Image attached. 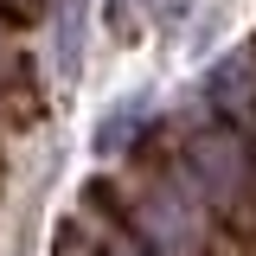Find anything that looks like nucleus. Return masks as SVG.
Instances as JSON below:
<instances>
[{
  "instance_id": "f257e3e1",
  "label": "nucleus",
  "mask_w": 256,
  "mask_h": 256,
  "mask_svg": "<svg viewBox=\"0 0 256 256\" xmlns=\"http://www.w3.org/2000/svg\"><path fill=\"white\" fill-rule=\"evenodd\" d=\"M244 141L230 134V128H205V134H192L186 141V186L205 198V205H230L237 186H244Z\"/></svg>"
},
{
  "instance_id": "f03ea898",
  "label": "nucleus",
  "mask_w": 256,
  "mask_h": 256,
  "mask_svg": "<svg viewBox=\"0 0 256 256\" xmlns=\"http://www.w3.org/2000/svg\"><path fill=\"white\" fill-rule=\"evenodd\" d=\"M141 230L154 237L160 256H192L198 250V218H192L180 198H166V192H154V198L141 205Z\"/></svg>"
},
{
  "instance_id": "7ed1b4c3",
  "label": "nucleus",
  "mask_w": 256,
  "mask_h": 256,
  "mask_svg": "<svg viewBox=\"0 0 256 256\" xmlns=\"http://www.w3.org/2000/svg\"><path fill=\"white\" fill-rule=\"evenodd\" d=\"M205 96L218 102V116L244 122V116L256 109V52H230V58L205 77Z\"/></svg>"
},
{
  "instance_id": "20e7f679",
  "label": "nucleus",
  "mask_w": 256,
  "mask_h": 256,
  "mask_svg": "<svg viewBox=\"0 0 256 256\" xmlns=\"http://www.w3.org/2000/svg\"><path fill=\"white\" fill-rule=\"evenodd\" d=\"M141 122H148V96H141V90H128L122 102H109V109H102V122H96V134H90L96 160L122 154L128 141H134V128H141Z\"/></svg>"
},
{
  "instance_id": "39448f33",
  "label": "nucleus",
  "mask_w": 256,
  "mask_h": 256,
  "mask_svg": "<svg viewBox=\"0 0 256 256\" xmlns=\"http://www.w3.org/2000/svg\"><path fill=\"white\" fill-rule=\"evenodd\" d=\"M84 0H64V20H58V70L64 77H77L84 70Z\"/></svg>"
},
{
  "instance_id": "423d86ee",
  "label": "nucleus",
  "mask_w": 256,
  "mask_h": 256,
  "mask_svg": "<svg viewBox=\"0 0 256 256\" xmlns=\"http://www.w3.org/2000/svg\"><path fill=\"white\" fill-rule=\"evenodd\" d=\"M52 0H0V20H13V26H26V20H38Z\"/></svg>"
},
{
  "instance_id": "0eeeda50",
  "label": "nucleus",
  "mask_w": 256,
  "mask_h": 256,
  "mask_svg": "<svg viewBox=\"0 0 256 256\" xmlns=\"http://www.w3.org/2000/svg\"><path fill=\"white\" fill-rule=\"evenodd\" d=\"M134 6H148L154 20H180V13H186L192 0H134Z\"/></svg>"
},
{
  "instance_id": "6e6552de",
  "label": "nucleus",
  "mask_w": 256,
  "mask_h": 256,
  "mask_svg": "<svg viewBox=\"0 0 256 256\" xmlns=\"http://www.w3.org/2000/svg\"><path fill=\"white\" fill-rule=\"evenodd\" d=\"M109 256H141V250H128V244H109Z\"/></svg>"
}]
</instances>
